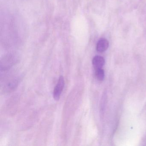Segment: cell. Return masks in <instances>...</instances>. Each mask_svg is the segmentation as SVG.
I'll return each mask as SVG.
<instances>
[{"mask_svg":"<svg viewBox=\"0 0 146 146\" xmlns=\"http://www.w3.org/2000/svg\"><path fill=\"white\" fill-rule=\"evenodd\" d=\"M109 42L106 39L102 38L98 41L96 46V50L99 52H103L108 48Z\"/></svg>","mask_w":146,"mask_h":146,"instance_id":"3957f363","label":"cell"},{"mask_svg":"<svg viewBox=\"0 0 146 146\" xmlns=\"http://www.w3.org/2000/svg\"><path fill=\"white\" fill-rule=\"evenodd\" d=\"M12 56L4 58L1 61V70H7L11 67L16 63V60Z\"/></svg>","mask_w":146,"mask_h":146,"instance_id":"7a4b0ae2","label":"cell"},{"mask_svg":"<svg viewBox=\"0 0 146 146\" xmlns=\"http://www.w3.org/2000/svg\"><path fill=\"white\" fill-rule=\"evenodd\" d=\"M18 78H12L11 81L7 82L6 84H5L4 90L6 92L11 91L13 90L17 86L19 83Z\"/></svg>","mask_w":146,"mask_h":146,"instance_id":"5b68a950","label":"cell"},{"mask_svg":"<svg viewBox=\"0 0 146 146\" xmlns=\"http://www.w3.org/2000/svg\"><path fill=\"white\" fill-rule=\"evenodd\" d=\"M64 86V80L63 76H60L59 78L57 85L54 88L53 92L54 99L55 100H59Z\"/></svg>","mask_w":146,"mask_h":146,"instance_id":"6da1fadb","label":"cell"},{"mask_svg":"<svg viewBox=\"0 0 146 146\" xmlns=\"http://www.w3.org/2000/svg\"><path fill=\"white\" fill-rule=\"evenodd\" d=\"M96 76L97 79L99 81H102L104 79L105 76V72L104 70L102 68L96 69Z\"/></svg>","mask_w":146,"mask_h":146,"instance_id":"8992f818","label":"cell"},{"mask_svg":"<svg viewBox=\"0 0 146 146\" xmlns=\"http://www.w3.org/2000/svg\"><path fill=\"white\" fill-rule=\"evenodd\" d=\"M105 60L104 58L102 56H95L92 60V64L96 70L102 68L105 64Z\"/></svg>","mask_w":146,"mask_h":146,"instance_id":"277c9868","label":"cell"}]
</instances>
